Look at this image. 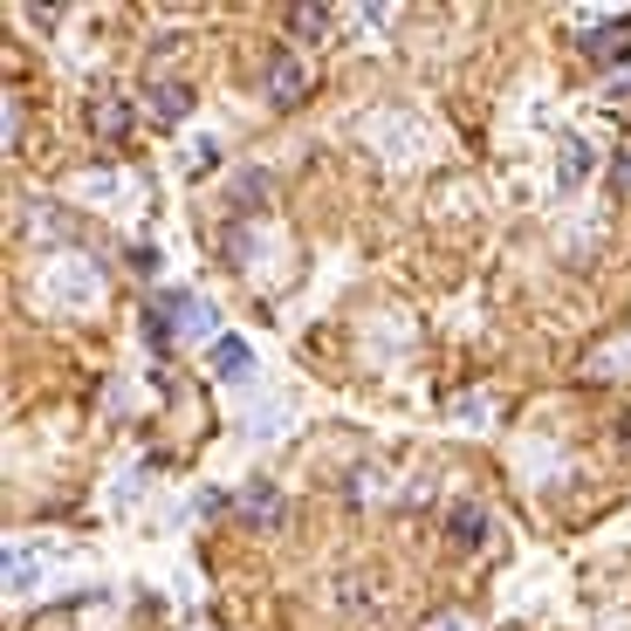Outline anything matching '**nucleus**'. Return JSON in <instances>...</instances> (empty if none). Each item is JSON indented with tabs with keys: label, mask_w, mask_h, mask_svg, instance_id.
<instances>
[{
	"label": "nucleus",
	"mask_w": 631,
	"mask_h": 631,
	"mask_svg": "<svg viewBox=\"0 0 631 631\" xmlns=\"http://www.w3.org/2000/svg\"><path fill=\"white\" fill-rule=\"evenodd\" d=\"M254 371V350L241 343V337H213V378H227V384H241Z\"/></svg>",
	"instance_id": "obj_4"
},
{
	"label": "nucleus",
	"mask_w": 631,
	"mask_h": 631,
	"mask_svg": "<svg viewBox=\"0 0 631 631\" xmlns=\"http://www.w3.org/2000/svg\"><path fill=\"white\" fill-rule=\"evenodd\" d=\"M618 186H631V158H618Z\"/></svg>",
	"instance_id": "obj_12"
},
{
	"label": "nucleus",
	"mask_w": 631,
	"mask_h": 631,
	"mask_svg": "<svg viewBox=\"0 0 631 631\" xmlns=\"http://www.w3.org/2000/svg\"><path fill=\"white\" fill-rule=\"evenodd\" d=\"M49 296L69 302V309H90L97 302V268L90 261H56L49 268Z\"/></svg>",
	"instance_id": "obj_2"
},
{
	"label": "nucleus",
	"mask_w": 631,
	"mask_h": 631,
	"mask_svg": "<svg viewBox=\"0 0 631 631\" xmlns=\"http://www.w3.org/2000/svg\"><path fill=\"white\" fill-rule=\"evenodd\" d=\"M583 166H590V151H583V138H570V144H563V186H577Z\"/></svg>",
	"instance_id": "obj_10"
},
{
	"label": "nucleus",
	"mask_w": 631,
	"mask_h": 631,
	"mask_svg": "<svg viewBox=\"0 0 631 631\" xmlns=\"http://www.w3.org/2000/svg\"><path fill=\"white\" fill-rule=\"evenodd\" d=\"M330 28V8H296V34H323Z\"/></svg>",
	"instance_id": "obj_11"
},
{
	"label": "nucleus",
	"mask_w": 631,
	"mask_h": 631,
	"mask_svg": "<svg viewBox=\"0 0 631 631\" xmlns=\"http://www.w3.org/2000/svg\"><path fill=\"white\" fill-rule=\"evenodd\" d=\"M453 535H460V542H481V535H488L481 508H453Z\"/></svg>",
	"instance_id": "obj_9"
},
{
	"label": "nucleus",
	"mask_w": 631,
	"mask_h": 631,
	"mask_svg": "<svg viewBox=\"0 0 631 631\" xmlns=\"http://www.w3.org/2000/svg\"><path fill=\"white\" fill-rule=\"evenodd\" d=\"M432 631H467V624H432Z\"/></svg>",
	"instance_id": "obj_13"
},
{
	"label": "nucleus",
	"mask_w": 631,
	"mask_h": 631,
	"mask_svg": "<svg viewBox=\"0 0 631 631\" xmlns=\"http://www.w3.org/2000/svg\"><path fill=\"white\" fill-rule=\"evenodd\" d=\"M42 577H49V563H42V549H8V590L14 598H34V590H42Z\"/></svg>",
	"instance_id": "obj_3"
},
{
	"label": "nucleus",
	"mask_w": 631,
	"mask_h": 631,
	"mask_svg": "<svg viewBox=\"0 0 631 631\" xmlns=\"http://www.w3.org/2000/svg\"><path fill=\"white\" fill-rule=\"evenodd\" d=\"M151 110H158V124L179 131V117L192 110V90H186V83H151Z\"/></svg>",
	"instance_id": "obj_6"
},
{
	"label": "nucleus",
	"mask_w": 631,
	"mask_h": 631,
	"mask_svg": "<svg viewBox=\"0 0 631 631\" xmlns=\"http://www.w3.org/2000/svg\"><path fill=\"white\" fill-rule=\"evenodd\" d=\"M274 501H282V494H274L268 481H254V488H248V522H261V529H268L274 515H282V508H274Z\"/></svg>",
	"instance_id": "obj_8"
},
{
	"label": "nucleus",
	"mask_w": 631,
	"mask_h": 631,
	"mask_svg": "<svg viewBox=\"0 0 631 631\" xmlns=\"http://www.w3.org/2000/svg\"><path fill=\"white\" fill-rule=\"evenodd\" d=\"M97 131L103 138H124L131 131V103L117 97V90H97Z\"/></svg>",
	"instance_id": "obj_7"
},
{
	"label": "nucleus",
	"mask_w": 631,
	"mask_h": 631,
	"mask_svg": "<svg viewBox=\"0 0 631 631\" xmlns=\"http://www.w3.org/2000/svg\"><path fill=\"white\" fill-rule=\"evenodd\" d=\"M302 90H309L302 62H296V56H274V62H268V97H274V103H296Z\"/></svg>",
	"instance_id": "obj_5"
},
{
	"label": "nucleus",
	"mask_w": 631,
	"mask_h": 631,
	"mask_svg": "<svg viewBox=\"0 0 631 631\" xmlns=\"http://www.w3.org/2000/svg\"><path fill=\"white\" fill-rule=\"evenodd\" d=\"M144 337L158 350H172V343H213V309L192 296V289H158L144 302Z\"/></svg>",
	"instance_id": "obj_1"
}]
</instances>
